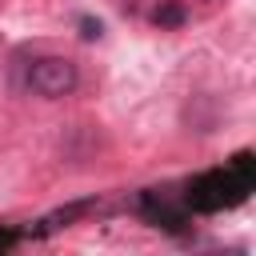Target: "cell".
<instances>
[{
	"instance_id": "7a4b0ae2",
	"label": "cell",
	"mask_w": 256,
	"mask_h": 256,
	"mask_svg": "<svg viewBox=\"0 0 256 256\" xmlns=\"http://www.w3.org/2000/svg\"><path fill=\"white\" fill-rule=\"evenodd\" d=\"M140 212H144L156 228H168V232H184V224H188V212L176 208V204H168V200L156 196V192H144V196H140Z\"/></svg>"
},
{
	"instance_id": "277c9868",
	"label": "cell",
	"mask_w": 256,
	"mask_h": 256,
	"mask_svg": "<svg viewBox=\"0 0 256 256\" xmlns=\"http://www.w3.org/2000/svg\"><path fill=\"white\" fill-rule=\"evenodd\" d=\"M100 36H104V24L92 16H80V40H100Z\"/></svg>"
},
{
	"instance_id": "6da1fadb",
	"label": "cell",
	"mask_w": 256,
	"mask_h": 256,
	"mask_svg": "<svg viewBox=\"0 0 256 256\" xmlns=\"http://www.w3.org/2000/svg\"><path fill=\"white\" fill-rule=\"evenodd\" d=\"M76 84H80V72H76V64L68 56H40L28 68V88L36 96H44V100H60Z\"/></svg>"
},
{
	"instance_id": "3957f363",
	"label": "cell",
	"mask_w": 256,
	"mask_h": 256,
	"mask_svg": "<svg viewBox=\"0 0 256 256\" xmlns=\"http://www.w3.org/2000/svg\"><path fill=\"white\" fill-rule=\"evenodd\" d=\"M184 20H188V8L180 0H160L152 8V24L156 28H184Z\"/></svg>"
}]
</instances>
